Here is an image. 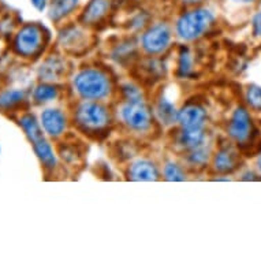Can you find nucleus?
I'll use <instances>...</instances> for the list:
<instances>
[{
	"instance_id": "1a4fd4ad",
	"label": "nucleus",
	"mask_w": 261,
	"mask_h": 261,
	"mask_svg": "<svg viewBox=\"0 0 261 261\" xmlns=\"http://www.w3.org/2000/svg\"><path fill=\"white\" fill-rule=\"evenodd\" d=\"M211 164H212V170L216 174H222V175L231 174L238 168L240 153L232 145H228V144L220 145L218 150L212 154Z\"/></svg>"
},
{
	"instance_id": "c756f323",
	"label": "nucleus",
	"mask_w": 261,
	"mask_h": 261,
	"mask_svg": "<svg viewBox=\"0 0 261 261\" xmlns=\"http://www.w3.org/2000/svg\"><path fill=\"white\" fill-rule=\"evenodd\" d=\"M201 2L202 0H184V3H186V5H198Z\"/></svg>"
},
{
	"instance_id": "f257e3e1",
	"label": "nucleus",
	"mask_w": 261,
	"mask_h": 261,
	"mask_svg": "<svg viewBox=\"0 0 261 261\" xmlns=\"http://www.w3.org/2000/svg\"><path fill=\"white\" fill-rule=\"evenodd\" d=\"M73 88L81 100L104 101L111 96L114 84L107 70L97 66H88L74 74Z\"/></svg>"
},
{
	"instance_id": "6e6552de",
	"label": "nucleus",
	"mask_w": 261,
	"mask_h": 261,
	"mask_svg": "<svg viewBox=\"0 0 261 261\" xmlns=\"http://www.w3.org/2000/svg\"><path fill=\"white\" fill-rule=\"evenodd\" d=\"M208 120V111L201 103L189 101L178 110L176 124L184 130H204Z\"/></svg>"
},
{
	"instance_id": "f03ea898",
	"label": "nucleus",
	"mask_w": 261,
	"mask_h": 261,
	"mask_svg": "<svg viewBox=\"0 0 261 261\" xmlns=\"http://www.w3.org/2000/svg\"><path fill=\"white\" fill-rule=\"evenodd\" d=\"M73 120L81 133L90 137H99L104 136L111 127L112 114L103 101L81 100L74 107Z\"/></svg>"
},
{
	"instance_id": "9b49d317",
	"label": "nucleus",
	"mask_w": 261,
	"mask_h": 261,
	"mask_svg": "<svg viewBox=\"0 0 261 261\" xmlns=\"http://www.w3.org/2000/svg\"><path fill=\"white\" fill-rule=\"evenodd\" d=\"M40 123L49 137L59 138L67 128V116L59 108H48L41 114Z\"/></svg>"
},
{
	"instance_id": "cd10ccee",
	"label": "nucleus",
	"mask_w": 261,
	"mask_h": 261,
	"mask_svg": "<svg viewBox=\"0 0 261 261\" xmlns=\"http://www.w3.org/2000/svg\"><path fill=\"white\" fill-rule=\"evenodd\" d=\"M252 25H253V35L256 36V37H258V39H261V13L254 15Z\"/></svg>"
},
{
	"instance_id": "bb28decb",
	"label": "nucleus",
	"mask_w": 261,
	"mask_h": 261,
	"mask_svg": "<svg viewBox=\"0 0 261 261\" xmlns=\"http://www.w3.org/2000/svg\"><path fill=\"white\" fill-rule=\"evenodd\" d=\"M120 93L123 97L124 101H134V100H145L144 97V92L140 86L132 82H126L120 86Z\"/></svg>"
},
{
	"instance_id": "412c9836",
	"label": "nucleus",
	"mask_w": 261,
	"mask_h": 261,
	"mask_svg": "<svg viewBox=\"0 0 261 261\" xmlns=\"http://www.w3.org/2000/svg\"><path fill=\"white\" fill-rule=\"evenodd\" d=\"M137 52V45L132 40H123L114 47L111 52V58L118 63H126L132 59Z\"/></svg>"
},
{
	"instance_id": "5701e85b",
	"label": "nucleus",
	"mask_w": 261,
	"mask_h": 261,
	"mask_svg": "<svg viewBox=\"0 0 261 261\" xmlns=\"http://www.w3.org/2000/svg\"><path fill=\"white\" fill-rule=\"evenodd\" d=\"M59 97V89L55 85H52L49 82L45 84H40L39 86H36L35 92H33V99L36 103H49L54 101Z\"/></svg>"
},
{
	"instance_id": "a878e982",
	"label": "nucleus",
	"mask_w": 261,
	"mask_h": 261,
	"mask_svg": "<svg viewBox=\"0 0 261 261\" xmlns=\"http://www.w3.org/2000/svg\"><path fill=\"white\" fill-rule=\"evenodd\" d=\"M245 100H246V104L252 108L253 111L261 112V86H248L246 93H245Z\"/></svg>"
},
{
	"instance_id": "4be33fe9",
	"label": "nucleus",
	"mask_w": 261,
	"mask_h": 261,
	"mask_svg": "<svg viewBox=\"0 0 261 261\" xmlns=\"http://www.w3.org/2000/svg\"><path fill=\"white\" fill-rule=\"evenodd\" d=\"M78 2L80 0H54L49 7V18L55 22L63 19L77 7Z\"/></svg>"
},
{
	"instance_id": "2eb2a0df",
	"label": "nucleus",
	"mask_w": 261,
	"mask_h": 261,
	"mask_svg": "<svg viewBox=\"0 0 261 261\" xmlns=\"http://www.w3.org/2000/svg\"><path fill=\"white\" fill-rule=\"evenodd\" d=\"M178 110L176 106L172 103L171 100L167 99L166 96H160L156 100L154 104L153 115L156 119L163 124V126H174L176 123V118H178Z\"/></svg>"
},
{
	"instance_id": "6ab92c4d",
	"label": "nucleus",
	"mask_w": 261,
	"mask_h": 261,
	"mask_svg": "<svg viewBox=\"0 0 261 261\" xmlns=\"http://www.w3.org/2000/svg\"><path fill=\"white\" fill-rule=\"evenodd\" d=\"M19 124L21 127L23 128L26 137L29 138V141L33 144V142L39 141L40 138L44 137L43 134V127H41V123L37 122L35 115L32 114H25L19 118Z\"/></svg>"
},
{
	"instance_id": "a211bd4d",
	"label": "nucleus",
	"mask_w": 261,
	"mask_h": 261,
	"mask_svg": "<svg viewBox=\"0 0 261 261\" xmlns=\"http://www.w3.org/2000/svg\"><path fill=\"white\" fill-rule=\"evenodd\" d=\"M33 149L37 158L41 162L44 167L47 170H55L58 160H56V154L54 152V148L45 138H40L39 141L33 142Z\"/></svg>"
},
{
	"instance_id": "aec40b11",
	"label": "nucleus",
	"mask_w": 261,
	"mask_h": 261,
	"mask_svg": "<svg viewBox=\"0 0 261 261\" xmlns=\"http://www.w3.org/2000/svg\"><path fill=\"white\" fill-rule=\"evenodd\" d=\"M194 74V59L190 49L182 47L178 55V64H176V75L182 80L192 77Z\"/></svg>"
},
{
	"instance_id": "7c9ffc66",
	"label": "nucleus",
	"mask_w": 261,
	"mask_h": 261,
	"mask_svg": "<svg viewBox=\"0 0 261 261\" xmlns=\"http://www.w3.org/2000/svg\"><path fill=\"white\" fill-rule=\"evenodd\" d=\"M234 2H237V3H244V5H246V3H253L254 0H234Z\"/></svg>"
},
{
	"instance_id": "dca6fc26",
	"label": "nucleus",
	"mask_w": 261,
	"mask_h": 261,
	"mask_svg": "<svg viewBox=\"0 0 261 261\" xmlns=\"http://www.w3.org/2000/svg\"><path fill=\"white\" fill-rule=\"evenodd\" d=\"M86 41V35L77 26H67L59 35L60 45L66 49L78 51L84 47Z\"/></svg>"
},
{
	"instance_id": "7ed1b4c3",
	"label": "nucleus",
	"mask_w": 261,
	"mask_h": 261,
	"mask_svg": "<svg viewBox=\"0 0 261 261\" xmlns=\"http://www.w3.org/2000/svg\"><path fill=\"white\" fill-rule=\"evenodd\" d=\"M215 23V15L208 9H193L180 15L175 22L176 37L185 43L202 39Z\"/></svg>"
},
{
	"instance_id": "39448f33",
	"label": "nucleus",
	"mask_w": 261,
	"mask_h": 261,
	"mask_svg": "<svg viewBox=\"0 0 261 261\" xmlns=\"http://www.w3.org/2000/svg\"><path fill=\"white\" fill-rule=\"evenodd\" d=\"M172 32L166 22H156L142 32L140 44L142 51L149 56H160L171 47Z\"/></svg>"
},
{
	"instance_id": "b1692460",
	"label": "nucleus",
	"mask_w": 261,
	"mask_h": 261,
	"mask_svg": "<svg viewBox=\"0 0 261 261\" xmlns=\"http://www.w3.org/2000/svg\"><path fill=\"white\" fill-rule=\"evenodd\" d=\"M163 178L170 182H182V180L188 179L186 175V170L184 168L182 164L176 162H167L163 166Z\"/></svg>"
},
{
	"instance_id": "f3484780",
	"label": "nucleus",
	"mask_w": 261,
	"mask_h": 261,
	"mask_svg": "<svg viewBox=\"0 0 261 261\" xmlns=\"http://www.w3.org/2000/svg\"><path fill=\"white\" fill-rule=\"evenodd\" d=\"M64 60L59 56L48 58L40 67V77L47 82H56L64 74Z\"/></svg>"
},
{
	"instance_id": "2f4dec72",
	"label": "nucleus",
	"mask_w": 261,
	"mask_h": 261,
	"mask_svg": "<svg viewBox=\"0 0 261 261\" xmlns=\"http://www.w3.org/2000/svg\"><path fill=\"white\" fill-rule=\"evenodd\" d=\"M257 166H258V168H260V170H261V156H260V158H258V160H257Z\"/></svg>"
},
{
	"instance_id": "9d476101",
	"label": "nucleus",
	"mask_w": 261,
	"mask_h": 261,
	"mask_svg": "<svg viewBox=\"0 0 261 261\" xmlns=\"http://www.w3.org/2000/svg\"><path fill=\"white\" fill-rule=\"evenodd\" d=\"M160 170L158 164L150 159H137L127 167V178L137 182H154L160 179Z\"/></svg>"
},
{
	"instance_id": "4468645a",
	"label": "nucleus",
	"mask_w": 261,
	"mask_h": 261,
	"mask_svg": "<svg viewBox=\"0 0 261 261\" xmlns=\"http://www.w3.org/2000/svg\"><path fill=\"white\" fill-rule=\"evenodd\" d=\"M212 154L214 153H212L211 146L208 144L186 150L184 156L185 166L190 170H202L208 166V163L212 159Z\"/></svg>"
},
{
	"instance_id": "423d86ee",
	"label": "nucleus",
	"mask_w": 261,
	"mask_h": 261,
	"mask_svg": "<svg viewBox=\"0 0 261 261\" xmlns=\"http://www.w3.org/2000/svg\"><path fill=\"white\" fill-rule=\"evenodd\" d=\"M44 45V32L36 23L22 26L14 39V51L23 58L39 55Z\"/></svg>"
},
{
	"instance_id": "ddd939ff",
	"label": "nucleus",
	"mask_w": 261,
	"mask_h": 261,
	"mask_svg": "<svg viewBox=\"0 0 261 261\" xmlns=\"http://www.w3.org/2000/svg\"><path fill=\"white\" fill-rule=\"evenodd\" d=\"M206 144V132L204 130H184L178 128V133L175 134V145L182 152L190 150L193 148H197Z\"/></svg>"
},
{
	"instance_id": "20e7f679",
	"label": "nucleus",
	"mask_w": 261,
	"mask_h": 261,
	"mask_svg": "<svg viewBox=\"0 0 261 261\" xmlns=\"http://www.w3.org/2000/svg\"><path fill=\"white\" fill-rule=\"evenodd\" d=\"M153 111L145 100L124 101L119 107V119L128 132L145 134L153 126Z\"/></svg>"
},
{
	"instance_id": "0eeeda50",
	"label": "nucleus",
	"mask_w": 261,
	"mask_h": 261,
	"mask_svg": "<svg viewBox=\"0 0 261 261\" xmlns=\"http://www.w3.org/2000/svg\"><path fill=\"white\" fill-rule=\"evenodd\" d=\"M254 124L250 112L246 107H237L232 111L227 123V136L231 138L237 145H246L253 137Z\"/></svg>"
},
{
	"instance_id": "c85d7f7f",
	"label": "nucleus",
	"mask_w": 261,
	"mask_h": 261,
	"mask_svg": "<svg viewBox=\"0 0 261 261\" xmlns=\"http://www.w3.org/2000/svg\"><path fill=\"white\" fill-rule=\"evenodd\" d=\"M32 5L40 11H43L45 9V6H47V0H32Z\"/></svg>"
},
{
	"instance_id": "393cba45",
	"label": "nucleus",
	"mask_w": 261,
	"mask_h": 261,
	"mask_svg": "<svg viewBox=\"0 0 261 261\" xmlns=\"http://www.w3.org/2000/svg\"><path fill=\"white\" fill-rule=\"evenodd\" d=\"M25 100V92L23 90H6L0 94V108L2 110H11L17 107Z\"/></svg>"
},
{
	"instance_id": "f8f14e48",
	"label": "nucleus",
	"mask_w": 261,
	"mask_h": 261,
	"mask_svg": "<svg viewBox=\"0 0 261 261\" xmlns=\"http://www.w3.org/2000/svg\"><path fill=\"white\" fill-rule=\"evenodd\" d=\"M111 10V0H90L81 15L84 25H97L107 17Z\"/></svg>"
}]
</instances>
